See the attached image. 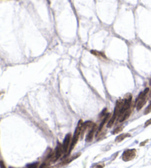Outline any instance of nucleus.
<instances>
[{
	"label": "nucleus",
	"instance_id": "nucleus-13",
	"mask_svg": "<svg viewBox=\"0 0 151 168\" xmlns=\"http://www.w3.org/2000/svg\"><path fill=\"white\" fill-rule=\"evenodd\" d=\"M105 165L104 164H101V163H98V164H96V165H94L93 166L94 168H103L104 167Z\"/></svg>",
	"mask_w": 151,
	"mask_h": 168
},
{
	"label": "nucleus",
	"instance_id": "nucleus-5",
	"mask_svg": "<svg viewBox=\"0 0 151 168\" xmlns=\"http://www.w3.org/2000/svg\"><path fill=\"white\" fill-rule=\"evenodd\" d=\"M63 153H64V150H63L62 145L58 142L54 151V156H53L52 162H55L57 160H58V158H61Z\"/></svg>",
	"mask_w": 151,
	"mask_h": 168
},
{
	"label": "nucleus",
	"instance_id": "nucleus-3",
	"mask_svg": "<svg viewBox=\"0 0 151 168\" xmlns=\"http://www.w3.org/2000/svg\"><path fill=\"white\" fill-rule=\"evenodd\" d=\"M136 149H128L123 152L122 158L124 162H129L133 159L136 157Z\"/></svg>",
	"mask_w": 151,
	"mask_h": 168
},
{
	"label": "nucleus",
	"instance_id": "nucleus-16",
	"mask_svg": "<svg viewBox=\"0 0 151 168\" xmlns=\"http://www.w3.org/2000/svg\"><path fill=\"white\" fill-rule=\"evenodd\" d=\"M10 168H13V167H10Z\"/></svg>",
	"mask_w": 151,
	"mask_h": 168
},
{
	"label": "nucleus",
	"instance_id": "nucleus-12",
	"mask_svg": "<svg viewBox=\"0 0 151 168\" xmlns=\"http://www.w3.org/2000/svg\"><path fill=\"white\" fill-rule=\"evenodd\" d=\"M49 165L48 163H47V162H44L43 163H42L41 165L39 166V168H47V167H49Z\"/></svg>",
	"mask_w": 151,
	"mask_h": 168
},
{
	"label": "nucleus",
	"instance_id": "nucleus-7",
	"mask_svg": "<svg viewBox=\"0 0 151 168\" xmlns=\"http://www.w3.org/2000/svg\"><path fill=\"white\" fill-rule=\"evenodd\" d=\"M131 108H129V109L126 111L125 113L122 114V116H120V118H119V122H120V123H122V122H125V120L129 117L130 115H131Z\"/></svg>",
	"mask_w": 151,
	"mask_h": 168
},
{
	"label": "nucleus",
	"instance_id": "nucleus-9",
	"mask_svg": "<svg viewBox=\"0 0 151 168\" xmlns=\"http://www.w3.org/2000/svg\"><path fill=\"white\" fill-rule=\"evenodd\" d=\"M91 52L92 53L93 55H96V56H99V57H103V58H106V55H105L104 54H103V52H98V51H96V50H91Z\"/></svg>",
	"mask_w": 151,
	"mask_h": 168
},
{
	"label": "nucleus",
	"instance_id": "nucleus-2",
	"mask_svg": "<svg viewBox=\"0 0 151 168\" xmlns=\"http://www.w3.org/2000/svg\"><path fill=\"white\" fill-rule=\"evenodd\" d=\"M83 120H80L79 123L78 124V126L76 127L75 131H74V133L73 135V136H72V142H71L70 147H69V152L67 154H69L71 152H72V150H73L74 147H75L76 144H77L78 140H79L80 136H81V129H82V125H83Z\"/></svg>",
	"mask_w": 151,
	"mask_h": 168
},
{
	"label": "nucleus",
	"instance_id": "nucleus-15",
	"mask_svg": "<svg viewBox=\"0 0 151 168\" xmlns=\"http://www.w3.org/2000/svg\"><path fill=\"white\" fill-rule=\"evenodd\" d=\"M150 125H151V118L150 120H148V121L146 122V123H145V127H148V126Z\"/></svg>",
	"mask_w": 151,
	"mask_h": 168
},
{
	"label": "nucleus",
	"instance_id": "nucleus-8",
	"mask_svg": "<svg viewBox=\"0 0 151 168\" xmlns=\"http://www.w3.org/2000/svg\"><path fill=\"white\" fill-rule=\"evenodd\" d=\"M131 136V135L129 134V133H122V134L119 135L118 136H116V138L115 139V142H122V140H124V139L127 138V137Z\"/></svg>",
	"mask_w": 151,
	"mask_h": 168
},
{
	"label": "nucleus",
	"instance_id": "nucleus-6",
	"mask_svg": "<svg viewBox=\"0 0 151 168\" xmlns=\"http://www.w3.org/2000/svg\"><path fill=\"white\" fill-rule=\"evenodd\" d=\"M97 126L95 125V124H94V125L91 126L90 128V130H89V131L87 133V136H86V142H90L91 141L93 140L94 139V135L95 133H97Z\"/></svg>",
	"mask_w": 151,
	"mask_h": 168
},
{
	"label": "nucleus",
	"instance_id": "nucleus-14",
	"mask_svg": "<svg viewBox=\"0 0 151 168\" xmlns=\"http://www.w3.org/2000/svg\"><path fill=\"white\" fill-rule=\"evenodd\" d=\"M150 112H151V101H150V105H149V106H148V108H147L146 110H145V114H149V113H150Z\"/></svg>",
	"mask_w": 151,
	"mask_h": 168
},
{
	"label": "nucleus",
	"instance_id": "nucleus-4",
	"mask_svg": "<svg viewBox=\"0 0 151 168\" xmlns=\"http://www.w3.org/2000/svg\"><path fill=\"white\" fill-rule=\"evenodd\" d=\"M71 142H72V136H71L70 133H68V134H66V136H65L64 140L62 144L63 150H64V153H66V154L68 153L69 150Z\"/></svg>",
	"mask_w": 151,
	"mask_h": 168
},
{
	"label": "nucleus",
	"instance_id": "nucleus-10",
	"mask_svg": "<svg viewBox=\"0 0 151 168\" xmlns=\"http://www.w3.org/2000/svg\"><path fill=\"white\" fill-rule=\"evenodd\" d=\"M39 162L30 164L29 165H27V168H39Z\"/></svg>",
	"mask_w": 151,
	"mask_h": 168
},
{
	"label": "nucleus",
	"instance_id": "nucleus-11",
	"mask_svg": "<svg viewBox=\"0 0 151 168\" xmlns=\"http://www.w3.org/2000/svg\"><path fill=\"white\" fill-rule=\"evenodd\" d=\"M122 129H123V128H122V127L116 128L114 130V131H113V134H116V133H120L122 131Z\"/></svg>",
	"mask_w": 151,
	"mask_h": 168
},
{
	"label": "nucleus",
	"instance_id": "nucleus-1",
	"mask_svg": "<svg viewBox=\"0 0 151 168\" xmlns=\"http://www.w3.org/2000/svg\"><path fill=\"white\" fill-rule=\"evenodd\" d=\"M149 92H150V89H149V88H147V89H145L144 91H141L140 94H139V96L137 97L136 100L135 105L137 111L141 109V108H143V106L145 105V103H146Z\"/></svg>",
	"mask_w": 151,
	"mask_h": 168
}]
</instances>
